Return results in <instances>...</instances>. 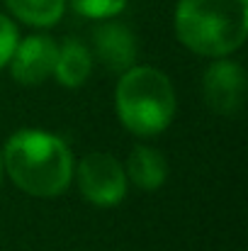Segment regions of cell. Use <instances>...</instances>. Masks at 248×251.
I'll use <instances>...</instances> for the list:
<instances>
[{"label":"cell","mask_w":248,"mask_h":251,"mask_svg":"<svg viewBox=\"0 0 248 251\" xmlns=\"http://www.w3.org/2000/svg\"><path fill=\"white\" fill-rule=\"evenodd\" d=\"M178 39L200 56L222 59L248 34V0H178Z\"/></svg>","instance_id":"2"},{"label":"cell","mask_w":248,"mask_h":251,"mask_svg":"<svg viewBox=\"0 0 248 251\" xmlns=\"http://www.w3.org/2000/svg\"><path fill=\"white\" fill-rule=\"evenodd\" d=\"M124 173L132 178V183L136 188H141V190H158L165 183L168 166H165V159L156 149L136 147L129 154V159H127Z\"/></svg>","instance_id":"8"},{"label":"cell","mask_w":248,"mask_h":251,"mask_svg":"<svg viewBox=\"0 0 248 251\" xmlns=\"http://www.w3.org/2000/svg\"><path fill=\"white\" fill-rule=\"evenodd\" d=\"M2 164L15 185L34 198L61 195L73 178V156L66 142L39 129H22L10 137Z\"/></svg>","instance_id":"1"},{"label":"cell","mask_w":248,"mask_h":251,"mask_svg":"<svg viewBox=\"0 0 248 251\" xmlns=\"http://www.w3.org/2000/svg\"><path fill=\"white\" fill-rule=\"evenodd\" d=\"M5 5L17 20L32 27H51L66 10V0H5Z\"/></svg>","instance_id":"10"},{"label":"cell","mask_w":248,"mask_h":251,"mask_svg":"<svg viewBox=\"0 0 248 251\" xmlns=\"http://www.w3.org/2000/svg\"><path fill=\"white\" fill-rule=\"evenodd\" d=\"M92 47L100 64L107 71L124 74L134 66L136 59V39L129 27L122 22H105L92 34Z\"/></svg>","instance_id":"7"},{"label":"cell","mask_w":248,"mask_h":251,"mask_svg":"<svg viewBox=\"0 0 248 251\" xmlns=\"http://www.w3.org/2000/svg\"><path fill=\"white\" fill-rule=\"evenodd\" d=\"M117 112L122 125L139 134H161L173 120L175 93L163 71L151 66H132L117 83Z\"/></svg>","instance_id":"3"},{"label":"cell","mask_w":248,"mask_h":251,"mask_svg":"<svg viewBox=\"0 0 248 251\" xmlns=\"http://www.w3.org/2000/svg\"><path fill=\"white\" fill-rule=\"evenodd\" d=\"M76 176L83 198L97 207H112L127 193V173L122 164L110 154L92 151L83 156Z\"/></svg>","instance_id":"4"},{"label":"cell","mask_w":248,"mask_h":251,"mask_svg":"<svg viewBox=\"0 0 248 251\" xmlns=\"http://www.w3.org/2000/svg\"><path fill=\"white\" fill-rule=\"evenodd\" d=\"M0 178H2V156H0Z\"/></svg>","instance_id":"13"},{"label":"cell","mask_w":248,"mask_h":251,"mask_svg":"<svg viewBox=\"0 0 248 251\" xmlns=\"http://www.w3.org/2000/svg\"><path fill=\"white\" fill-rule=\"evenodd\" d=\"M90 51L83 47L78 39H66L59 51H56V64H54V76L59 83L66 88H78L90 76Z\"/></svg>","instance_id":"9"},{"label":"cell","mask_w":248,"mask_h":251,"mask_svg":"<svg viewBox=\"0 0 248 251\" xmlns=\"http://www.w3.org/2000/svg\"><path fill=\"white\" fill-rule=\"evenodd\" d=\"M17 47V27L10 17L0 15V69L12 59Z\"/></svg>","instance_id":"12"},{"label":"cell","mask_w":248,"mask_h":251,"mask_svg":"<svg viewBox=\"0 0 248 251\" xmlns=\"http://www.w3.org/2000/svg\"><path fill=\"white\" fill-rule=\"evenodd\" d=\"M56 42L44 34L27 37L24 42H17L15 54H12V78L22 85H39L54 74L56 64Z\"/></svg>","instance_id":"6"},{"label":"cell","mask_w":248,"mask_h":251,"mask_svg":"<svg viewBox=\"0 0 248 251\" xmlns=\"http://www.w3.org/2000/svg\"><path fill=\"white\" fill-rule=\"evenodd\" d=\"M73 5V10L83 17H92V20H105L112 15H119L129 0H68Z\"/></svg>","instance_id":"11"},{"label":"cell","mask_w":248,"mask_h":251,"mask_svg":"<svg viewBox=\"0 0 248 251\" xmlns=\"http://www.w3.org/2000/svg\"><path fill=\"white\" fill-rule=\"evenodd\" d=\"M202 93L217 115H236L246 98L244 69L234 61H217L204 71Z\"/></svg>","instance_id":"5"}]
</instances>
